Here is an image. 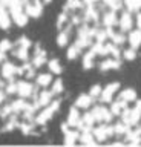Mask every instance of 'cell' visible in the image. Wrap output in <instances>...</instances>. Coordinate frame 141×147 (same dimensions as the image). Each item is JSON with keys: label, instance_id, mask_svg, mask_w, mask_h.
<instances>
[{"label": "cell", "instance_id": "cell-1", "mask_svg": "<svg viewBox=\"0 0 141 147\" xmlns=\"http://www.w3.org/2000/svg\"><path fill=\"white\" fill-rule=\"evenodd\" d=\"M55 43L84 71L113 72L141 52V0H65Z\"/></svg>", "mask_w": 141, "mask_h": 147}, {"label": "cell", "instance_id": "cell-2", "mask_svg": "<svg viewBox=\"0 0 141 147\" xmlns=\"http://www.w3.org/2000/svg\"><path fill=\"white\" fill-rule=\"evenodd\" d=\"M66 146H141V94L120 81L80 92L60 124Z\"/></svg>", "mask_w": 141, "mask_h": 147}, {"label": "cell", "instance_id": "cell-3", "mask_svg": "<svg viewBox=\"0 0 141 147\" xmlns=\"http://www.w3.org/2000/svg\"><path fill=\"white\" fill-rule=\"evenodd\" d=\"M52 0H0V29L25 28L31 20L40 18Z\"/></svg>", "mask_w": 141, "mask_h": 147}]
</instances>
